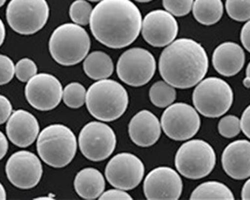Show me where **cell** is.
Listing matches in <instances>:
<instances>
[{"instance_id":"6da1fadb","label":"cell","mask_w":250,"mask_h":200,"mask_svg":"<svg viewBox=\"0 0 250 200\" xmlns=\"http://www.w3.org/2000/svg\"><path fill=\"white\" fill-rule=\"evenodd\" d=\"M142 21L141 12L130 0H101L93 8L89 25L97 41L120 49L135 41Z\"/></svg>"},{"instance_id":"7a4b0ae2","label":"cell","mask_w":250,"mask_h":200,"mask_svg":"<svg viewBox=\"0 0 250 200\" xmlns=\"http://www.w3.org/2000/svg\"><path fill=\"white\" fill-rule=\"evenodd\" d=\"M158 68L164 81L175 88L187 89L203 80L208 70V56L195 40L180 38L162 51Z\"/></svg>"},{"instance_id":"3957f363","label":"cell","mask_w":250,"mask_h":200,"mask_svg":"<svg viewBox=\"0 0 250 200\" xmlns=\"http://www.w3.org/2000/svg\"><path fill=\"white\" fill-rule=\"evenodd\" d=\"M86 106L89 113L100 121H114L126 111L128 94L115 80H97L87 90Z\"/></svg>"},{"instance_id":"277c9868","label":"cell","mask_w":250,"mask_h":200,"mask_svg":"<svg viewBox=\"0 0 250 200\" xmlns=\"http://www.w3.org/2000/svg\"><path fill=\"white\" fill-rule=\"evenodd\" d=\"M90 49V37L86 30L76 23L58 26L50 36L49 51L55 61L72 66L86 58Z\"/></svg>"},{"instance_id":"5b68a950","label":"cell","mask_w":250,"mask_h":200,"mask_svg":"<svg viewBox=\"0 0 250 200\" xmlns=\"http://www.w3.org/2000/svg\"><path fill=\"white\" fill-rule=\"evenodd\" d=\"M36 146L42 161L55 168L68 165L77 151L74 133L63 124H51L45 127L38 135Z\"/></svg>"},{"instance_id":"8992f818","label":"cell","mask_w":250,"mask_h":200,"mask_svg":"<svg viewBox=\"0 0 250 200\" xmlns=\"http://www.w3.org/2000/svg\"><path fill=\"white\" fill-rule=\"evenodd\" d=\"M192 101L201 115L208 118H217L230 109L233 103V91L223 79L208 77L195 87Z\"/></svg>"},{"instance_id":"52a82bcc","label":"cell","mask_w":250,"mask_h":200,"mask_svg":"<svg viewBox=\"0 0 250 200\" xmlns=\"http://www.w3.org/2000/svg\"><path fill=\"white\" fill-rule=\"evenodd\" d=\"M216 164L213 147L201 139L188 140L176 152L177 171L188 179H201L209 175Z\"/></svg>"},{"instance_id":"ba28073f","label":"cell","mask_w":250,"mask_h":200,"mask_svg":"<svg viewBox=\"0 0 250 200\" xmlns=\"http://www.w3.org/2000/svg\"><path fill=\"white\" fill-rule=\"evenodd\" d=\"M48 17L46 0H10L6 8L9 26L22 35H31L42 29Z\"/></svg>"},{"instance_id":"9c48e42d","label":"cell","mask_w":250,"mask_h":200,"mask_svg":"<svg viewBox=\"0 0 250 200\" xmlns=\"http://www.w3.org/2000/svg\"><path fill=\"white\" fill-rule=\"evenodd\" d=\"M156 61L146 49L134 47L121 54L118 59L116 72L125 84L138 87L148 83L154 76Z\"/></svg>"},{"instance_id":"30bf717a","label":"cell","mask_w":250,"mask_h":200,"mask_svg":"<svg viewBox=\"0 0 250 200\" xmlns=\"http://www.w3.org/2000/svg\"><path fill=\"white\" fill-rule=\"evenodd\" d=\"M116 142L113 129L101 121H91L84 125L78 137L81 153L94 162L108 158L113 153Z\"/></svg>"},{"instance_id":"8fae6325","label":"cell","mask_w":250,"mask_h":200,"mask_svg":"<svg viewBox=\"0 0 250 200\" xmlns=\"http://www.w3.org/2000/svg\"><path fill=\"white\" fill-rule=\"evenodd\" d=\"M201 120L196 108L182 102L169 105L161 116L164 133L175 141L192 138L198 132Z\"/></svg>"},{"instance_id":"7c38bea8","label":"cell","mask_w":250,"mask_h":200,"mask_svg":"<svg viewBox=\"0 0 250 200\" xmlns=\"http://www.w3.org/2000/svg\"><path fill=\"white\" fill-rule=\"evenodd\" d=\"M144 176V165L132 153L122 152L110 159L105 167V177L110 185L123 190L136 188Z\"/></svg>"},{"instance_id":"4fadbf2b","label":"cell","mask_w":250,"mask_h":200,"mask_svg":"<svg viewBox=\"0 0 250 200\" xmlns=\"http://www.w3.org/2000/svg\"><path fill=\"white\" fill-rule=\"evenodd\" d=\"M6 175L9 181L17 188L31 189L42 177V164L32 152L20 150L13 153L6 162Z\"/></svg>"},{"instance_id":"5bb4252c","label":"cell","mask_w":250,"mask_h":200,"mask_svg":"<svg viewBox=\"0 0 250 200\" xmlns=\"http://www.w3.org/2000/svg\"><path fill=\"white\" fill-rule=\"evenodd\" d=\"M25 97L33 108L48 111L56 108L63 99V89L59 80L52 74L39 73L27 82Z\"/></svg>"},{"instance_id":"9a60e30c","label":"cell","mask_w":250,"mask_h":200,"mask_svg":"<svg viewBox=\"0 0 250 200\" xmlns=\"http://www.w3.org/2000/svg\"><path fill=\"white\" fill-rule=\"evenodd\" d=\"M142 36L154 47L171 44L178 34V23L174 15L167 10H153L145 15L142 21Z\"/></svg>"},{"instance_id":"2e32d148","label":"cell","mask_w":250,"mask_h":200,"mask_svg":"<svg viewBox=\"0 0 250 200\" xmlns=\"http://www.w3.org/2000/svg\"><path fill=\"white\" fill-rule=\"evenodd\" d=\"M183 183L172 168L160 166L145 177L143 191L148 200H177L182 194Z\"/></svg>"},{"instance_id":"e0dca14e","label":"cell","mask_w":250,"mask_h":200,"mask_svg":"<svg viewBox=\"0 0 250 200\" xmlns=\"http://www.w3.org/2000/svg\"><path fill=\"white\" fill-rule=\"evenodd\" d=\"M39 124L36 117L23 109L14 111L6 124V134L10 141L18 147L30 146L38 138Z\"/></svg>"},{"instance_id":"ac0fdd59","label":"cell","mask_w":250,"mask_h":200,"mask_svg":"<svg viewBox=\"0 0 250 200\" xmlns=\"http://www.w3.org/2000/svg\"><path fill=\"white\" fill-rule=\"evenodd\" d=\"M225 173L233 179L243 180L250 177V141L236 140L228 144L221 157Z\"/></svg>"},{"instance_id":"d6986e66","label":"cell","mask_w":250,"mask_h":200,"mask_svg":"<svg viewBox=\"0 0 250 200\" xmlns=\"http://www.w3.org/2000/svg\"><path fill=\"white\" fill-rule=\"evenodd\" d=\"M161 122L148 110L136 113L129 122L128 133L132 142L140 147L154 145L161 135Z\"/></svg>"},{"instance_id":"ffe728a7","label":"cell","mask_w":250,"mask_h":200,"mask_svg":"<svg viewBox=\"0 0 250 200\" xmlns=\"http://www.w3.org/2000/svg\"><path fill=\"white\" fill-rule=\"evenodd\" d=\"M245 63V53L240 45L224 42L218 45L212 55L214 69L222 76L231 77L241 71Z\"/></svg>"},{"instance_id":"44dd1931","label":"cell","mask_w":250,"mask_h":200,"mask_svg":"<svg viewBox=\"0 0 250 200\" xmlns=\"http://www.w3.org/2000/svg\"><path fill=\"white\" fill-rule=\"evenodd\" d=\"M104 188H105V180L101 172L95 168H84L75 176L74 189L81 198L87 200L99 198Z\"/></svg>"},{"instance_id":"7402d4cb","label":"cell","mask_w":250,"mask_h":200,"mask_svg":"<svg viewBox=\"0 0 250 200\" xmlns=\"http://www.w3.org/2000/svg\"><path fill=\"white\" fill-rule=\"evenodd\" d=\"M83 70L93 80L107 79L112 75L114 65L108 54L102 51H93L84 59Z\"/></svg>"},{"instance_id":"603a6c76","label":"cell","mask_w":250,"mask_h":200,"mask_svg":"<svg viewBox=\"0 0 250 200\" xmlns=\"http://www.w3.org/2000/svg\"><path fill=\"white\" fill-rule=\"evenodd\" d=\"M223 9L221 0H195L192 13L197 22L209 26L219 21L223 15Z\"/></svg>"},{"instance_id":"cb8c5ba5","label":"cell","mask_w":250,"mask_h":200,"mask_svg":"<svg viewBox=\"0 0 250 200\" xmlns=\"http://www.w3.org/2000/svg\"><path fill=\"white\" fill-rule=\"evenodd\" d=\"M191 200H233L232 191L218 181H207L198 185L190 196Z\"/></svg>"},{"instance_id":"d4e9b609","label":"cell","mask_w":250,"mask_h":200,"mask_svg":"<svg viewBox=\"0 0 250 200\" xmlns=\"http://www.w3.org/2000/svg\"><path fill=\"white\" fill-rule=\"evenodd\" d=\"M149 99L156 107H168L176 99L175 87L166 81H157L150 87Z\"/></svg>"},{"instance_id":"484cf974","label":"cell","mask_w":250,"mask_h":200,"mask_svg":"<svg viewBox=\"0 0 250 200\" xmlns=\"http://www.w3.org/2000/svg\"><path fill=\"white\" fill-rule=\"evenodd\" d=\"M87 91L79 82H71L63 89V101L69 108L77 109L86 103Z\"/></svg>"},{"instance_id":"4316f807","label":"cell","mask_w":250,"mask_h":200,"mask_svg":"<svg viewBox=\"0 0 250 200\" xmlns=\"http://www.w3.org/2000/svg\"><path fill=\"white\" fill-rule=\"evenodd\" d=\"M92 6L86 0H75L70 5L69 16L72 21L78 25H87L90 23Z\"/></svg>"},{"instance_id":"83f0119b","label":"cell","mask_w":250,"mask_h":200,"mask_svg":"<svg viewBox=\"0 0 250 200\" xmlns=\"http://www.w3.org/2000/svg\"><path fill=\"white\" fill-rule=\"evenodd\" d=\"M225 8L228 16L235 21L250 20V0H226Z\"/></svg>"},{"instance_id":"f1b7e54d","label":"cell","mask_w":250,"mask_h":200,"mask_svg":"<svg viewBox=\"0 0 250 200\" xmlns=\"http://www.w3.org/2000/svg\"><path fill=\"white\" fill-rule=\"evenodd\" d=\"M240 119L234 115H227L220 119L218 123V132L225 138H233L241 131Z\"/></svg>"},{"instance_id":"f546056e","label":"cell","mask_w":250,"mask_h":200,"mask_svg":"<svg viewBox=\"0 0 250 200\" xmlns=\"http://www.w3.org/2000/svg\"><path fill=\"white\" fill-rule=\"evenodd\" d=\"M37 74V65L29 58H22L15 65V75L21 82H28Z\"/></svg>"},{"instance_id":"4dcf8cb0","label":"cell","mask_w":250,"mask_h":200,"mask_svg":"<svg viewBox=\"0 0 250 200\" xmlns=\"http://www.w3.org/2000/svg\"><path fill=\"white\" fill-rule=\"evenodd\" d=\"M194 0H162L165 10H167L174 16H185L193 7Z\"/></svg>"},{"instance_id":"1f68e13d","label":"cell","mask_w":250,"mask_h":200,"mask_svg":"<svg viewBox=\"0 0 250 200\" xmlns=\"http://www.w3.org/2000/svg\"><path fill=\"white\" fill-rule=\"evenodd\" d=\"M0 70H1V74H0V84H7L15 74V66L12 60L8 56L3 54L0 56Z\"/></svg>"},{"instance_id":"d6a6232c","label":"cell","mask_w":250,"mask_h":200,"mask_svg":"<svg viewBox=\"0 0 250 200\" xmlns=\"http://www.w3.org/2000/svg\"><path fill=\"white\" fill-rule=\"evenodd\" d=\"M101 200H131L132 197L126 192V190H123L120 188L110 189L105 192H103L99 197Z\"/></svg>"},{"instance_id":"836d02e7","label":"cell","mask_w":250,"mask_h":200,"mask_svg":"<svg viewBox=\"0 0 250 200\" xmlns=\"http://www.w3.org/2000/svg\"><path fill=\"white\" fill-rule=\"evenodd\" d=\"M0 123L4 124L12 114V105L9 99L3 95L0 96Z\"/></svg>"},{"instance_id":"e575fe53","label":"cell","mask_w":250,"mask_h":200,"mask_svg":"<svg viewBox=\"0 0 250 200\" xmlns=\"http://www.w3.org/2000/svg\"><path fill=\"white\" fill-rule=\"evenodd\" d=\"M241 129L246 137L250 139V105H248L241 116Z\"/></svg>"},{"instance_id":"d590c367","label":"cell","mask_w":250,"mask_h":200,"mask_svg":"<svg viewBox=\"0 0 250 200\" xmlns=\"http://www.w3.org/2000/svg\"><path fill=\"white\" fill-rule=\"evenodd\" d=\"M240 39L244 48L250 53V20H248L242 27L241 33H240Z\"/></svg>"},{"instance_id":"8d00e7d4","label":"cell","mask_w":250,"mask_h":200,"mask_svg":"<svg viewBox=\"0 0 250 200\" xmlns=\"http://www.w3.org/2000/svg\"><path fill=\"white\" fill-rule=\"evenodd\" d=\"M8 150V141L3 132H0V158H3Z\"/></svg>"},{"instance_id":"74e56055","label":"cell","mask_w":250,"mask_h":200,"mask_svg":"<svg viewBox=\"0 0 250 200\" xmlns=\"http://www.w3.org/2000/svg\"><path fill=\"white\" fill-rule=\"evenodd\" d=\"M241 198L243 200H250V178L244 183L242 187Z\"/></svg>"},{"instance_id":"f35d334b","label":"cell","mask_w":250,"mask_h":200,"mask_svg":"<svg viewBox=\"0 0 250 200\" xmlns=\"http://www.w3.org/2000/svg\"><path fill=\"white\" fill-rule=\"evenodd\" d=\"M4 38H5V27L3 24V21L1 20L0 21V44H3L4 42Z\"/></svg>"},{"instance_id":"ab89813d","label":"cell","mask_w":250,"mask_h":200,"mask_svg":"<svg viewBox=\"0 0 250 200\" xmlns=\"http://www.w3.org/2000/svg\"><path fill=\"white\" fill-rule=\"evenodd\" d=\"M0 192H1V195H0V198H1V200H5V199H6V192H5V190H4L2 184L0 185Z\"/></svg>"},{"instance_id":"60d3db41","label":"cell","mask_w":250,"mask_h":200,"mask_svg":"<svg viewBox=\"0 0 250 200\" xmlns=\"http://www.w3.org/2000/svg\"><path fill=\"white\" fill-rule=\"evenodd\" d=\"M243 85L246 87V88H250V78L249 77H245L243 79Z\"/></svg>"},{"instance_id":"b9f144b4","label":"cell","mask_w":250,"mask_h":200,"mask_svg":"<svg viewBox=\"0 0 250 200\" xmlns=\"http://www.w3.org/2000/svg\"><path fill=\"white\" fill-rule=\"evenodd\" d=\"M246 76L250 78V62H249V64L247 65V68H246Z\"/></svg>"},{"instance_id":"7bdbcfd3","label":"cell","mask_w":250,"mask_h":200,"mask_svg":"<svg viewBox=\"0 0 250 200\" xmlns=\"http://www.w3.org/2000/svg\"><path fill=\"white\" fill-rule=\"evenodd\" d=\"M137 2H141V3H146V2H150L152 0H135Z\"/></svg>"},{"instance_id":"ee69618b","label":"cell","mask_w":250,"mask_h":200,"mask_svg":"<svg viewBox=\"0 0 250 200\" xmlns=\"http://www.w3.org/2000/svg\"><path fill=\"white\" fill-rule=\"evenodd\" d=\"M36 199H38V200H44V199H52V197H38Z\"/></svg>"},{"instance_id":"f6af8a7d","label":"cell","mask_w":250,"mask_h":200,"mask_svg":"<svg viewBox=\"0 0 250 200\" xmlns=\"http://www.w3.org/2000/svg\"><path fill=\"white\" fill-rule=\"evenodd\" d=\"M5 2H6V0H0V6H3Z\"/></svg>"},{"instance_id":"bcb514c9","label":"cell","mask_w":250,"mask_h":200,"mask_svg":"<svg viewBox=\"0 0 250 200\" xmlns=\"http://www.w3.org/2000/svg\"><path fill=\"white\" fill-rule=\"evenodd\" d=\"M88 1H92V2H97V1H101V0H88Z\"/></svg>"}]
</instances>
